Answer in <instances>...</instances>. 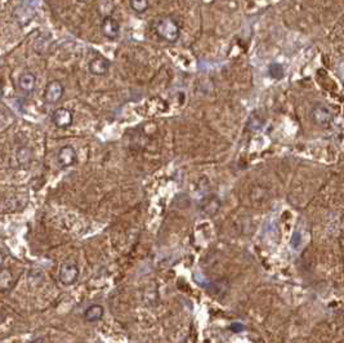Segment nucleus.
Wrapping results in <instances>:
<instances>
[{
  "label": "nucleus",
  "mask_w": 344,
  "mask_h": 343,
  "mask_svg": "<svg viewBox=\"0 0 344 343\" xmlns=\"http://www.w3.org/2000/svg\"><path fill=\"white\" fill-rule=\"evenodd\" d=\"M76 162H78V154L71 145H66L59 149L57 154V163L62 169L73 167L76 164Z\"/></svg>",
  "instance_id": "20e7f679"
},
{
  "label": "nucleus",
  "mask_w": 344,
  "mask_h": 343,
  "mask_svg": "<svg viewBox=\"0 0 344 343\" xmlns=\"http://www.w3.org/2000/svg\"><path fill=\"white\" fill-rule=\"evenodd\" d=\"M154 29L155 34L161 40L168 41V43H175L181 36V26H179L178 21L172 16H165L156 21Z\"/></svg>",
  "instance_id": "f257e3e1"
},
{
  "label": "nucleus",
  "mask_w": 344,
  "mask_h": 343,
  "mask_svg": "<svg viewBox=\"0 0 344 343\" xmlns=\"http://www.w3.org/2000/svg\"><path fill=\"white\" fill-rule=\"evenodd\" d=\"M78 2H80V3H89L92 0H78Z\"/></svg>",
  "instance_id": "f3484780"
},
{
  "label": "nucleus",
  "mask_w": 344,
  "mask_h": 343,
  "mask_svg": "<svg viewBox=\"0 0 344 343\" xmlns=\"http://www.w3.org/2000/svg\"><path fill=\"white\" fill-rule=\"evenodd\" d=\"M59 282L63 285L75 284L79 278V267L73 262H64L59 268Z\"/></svg>",
  "instance_id": "7ed1b4c3"
},
{
  "label": "nucleus",
  "mask_w": 344,
  "mask_h": 343,
  "mask_svg": "<svg viewBox=\"0 0 344 343\" xmlns=\"http://www.w3.org/2000/svg\"><path fill=\"white\" fill-rule=\"evenodd\" d=\"M103 314H105V310H103L102 306L92 305L85 310L84 319L88 323H96V321L102 320Z\"/></svg>",
  "instance_id": "1a4fd4ad"
},
{
  "label": "nucleus",
  "mask_w": 344,
  "mask_h": 343,
  "mask_svg": "<svg viewBox=\"0 0 344 343\" xmlns=\"http://www.w3.org/2000/svg\"><path fill=\"white\" fill-rule=\"evenodd\" d=\"M13 275L8 268H0V293H6L11 291L13 287Z\"/></svg>",
  "instance_id": "9d476101"
},
{
  "label": "nucleus",
  "mask_w": 344,
  "mask_h": 343,
  "mask_svg": "<svg viewBox=\"0 0 344 343\" xmlns=\"http://www.w3.org/2000/svg\"><path fill=\"white\" fill-rule=\"evenodd\" d=\"M129 6L138 15L146 13L150 8L149 0H129Z\"/></svg>",
  "instance_id": "9b49d317"
},
{
  "label": "nucleus",
  "mask_w": 344,
  "mask_h": 343,
  "mask_svg": "<svg viewBox=\"0 0 344 343\" xmlns=\"http://www.w3.org/2000/svg\"><path fill=\"white\" fill-rule=\"evenodd\" d=\"M231 329H232V330H235V331H240V330H242V329H244V326H242L241 324H237V323H235L234 325L231 326Z\"/></svg>",
  "instance_id": "4468645a"
},
{
  "label": "nucleus",
  "mask_w": 344,
  "mask_h": 343,
  "mask_svg": "<svg viewBox=\"0 0 344 343\" xmlns=\"http://www.w3.org/2000/svg\"><path fill=\"white\" fill-rule=\"evenodd\" d=\"M3 96V84H2V80H0V97Z\"/></svg>",
  "instance_id": "dca6fc26"
},
{
  "label": "nucleus",
  "mask_w": 344,
  "mask_h": 343,
  "mask_svg": "<svg viewBox=\"0 0 344 343\" xmlns=\"http://www.w3.org/2000/svg\"><path fill=\"white\" fill-rule=\"evenodd\" d=\"M269 75L274 79H281L284 77V67L280 63H272L269 66Z\"/></svg>",
  "instance_id": "ddd939ff"
},
{
  "label": "nucleus",
  "mask_w": 344,
  "mask_h": 343,
  "mask_svg": "<svg viewBox=\"0 0 344 343\" xmlns=\"http://www.w3.org/2000/svg\"><path fill=\"white\" fill-rule=\"evenodd\" d=\"M111 67V62L108 61L106 57L103 56H96L94 58H92L88 63V70L92 75H96V77H103L108 73Z\"/></svg>",
  "instance_id": "423d86ee"
},
{
  "label": "nucleus",
  "mask_w": 344,
  "mask_h": 343,
  "mask_svg": "<svg viewBox=\"0 0 344 343\" xmlns=\"http://www.w3.org/2000/svg\"><path fill=\"white\" fill-rule=\"evenodd\" d=\"M63 85L59 80H52L45 85L43 93L44 102L48 105H55L61 101L62 96H63Z\"/></svg>",
  "instance_id": "f03ea898"
},
{
  "label": "nucleus",
  "mask_w": 344,
  "mask_h": 343,
  "mask_svg": "<svg viewBox=\"0 0 344 343\" xmlns=\"http://www.w3.org/2000/svg\"><path fill=\"white\" fill-rule=\"evenodd\" d=\"M101 31H102V35L108 40H116L120 35L119 21L112 16H106L101 24Z\"/></svg>",
  "instance_id": "39448f33"
},
{
  "label": "nucleus",
  "mask_w": 344,
  "mask_h": 343,
  "mask_svg": "<svg viewBox=\"0 0 344 343\" xmlns=\"http://www.w3.org/2000/svg\"><path fill=\"white\" fill-rule=\"evenodd\" d=\"M36 87V77L35 74L30 73V71H25L18 78V88L21 92H24L25 94H31L35 91Z\"/></svg>",
  "instance_id": "6e6552de"
},
{
  "label": "nucleus",
  "mask_w": 344,
  "mask_h": 343,
  "mask_svg": "<svg viewBox=\"0 0 344 343\" xmlns=\"http://www.w3.org/2000/svg\"><path fill=\"white\" fill-rule=\"evenodd\" d=\"M3 262H4V255L0 253V268H2V264H3Z\"/></svg>",
  "instance_id": "2eb2a0df"
},
{
  "label": "nucleus",
  "mask_w": 344,
  "mask_h": 343,
  "mask_svg": "<svg viewBox=\"0 0 344 343\" xmlns=\"http://www.w3.org/2000/svg\"><path fill=\"white\" fill-rule=\"evenodd\" d=\"M74 115L66 107H59V109L54 110V112L52 114V121L57 128H68V126L73 124Z\"/></svg>",
  "instance_id": "0eeeda50"
},
{
  "label": "nucleus",
  "mask_w": 344,
  "mask_h": 343,
  "mask_svg": "<svg viewBox=\"0 0 344 343\" xmlns=\"http://www.w3.org/2000/svg\"><path fill=\"white\" fill-rule=\"evenodd\" d=\"M31 159V151L29 147H20L17 151V160L21 165H26Z\"/></svg>",
  "instance_id": "f8f14e48"
}]
</instances>
